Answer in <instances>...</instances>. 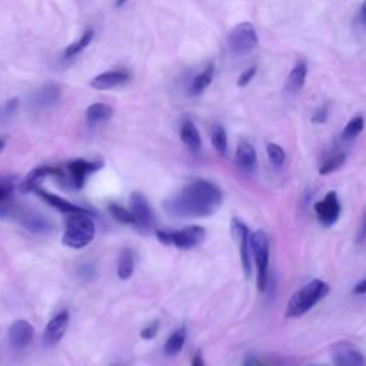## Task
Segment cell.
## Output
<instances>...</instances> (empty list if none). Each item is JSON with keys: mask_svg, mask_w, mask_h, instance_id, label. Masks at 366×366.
<instances>
[{"mask_svg": "<svg viewBox=\"0 0 366 366\" xmlns=\"http://www.w3.org/2000/svg\"><path fill=\"white\" fill-rule=\"evenodd\" d=\"M335 366H366V356L349 344H338L332 348Z\"/></svg>", "mask_w": 366, "mask_h": 366, "instance_id": "cell-11", "label": "cell"}, {"mask_svg": "<svg viewBox=\"0 0 366 366\" xmlns=\"http://www.w3.org/2000/svg\"><path fill=\"white\" fill-rule=\"evenodd\" d=\"M236 164L245 172H254L258 165V156L255 148L248 140H240L236 149Z\"/></svg>", "mask_w": 366, "mask_h": 366, "instance_id": "cell-17", "label": "cell"}, {"mask_svg": "<svg viewBox=\"0 0 366 366\" xmlns=\"http://www.w3.org/2000/svg\"><path fill=\"white\" fill-rule=\"evenodd\" d=\"M135 270V259H133V252L126 248L122 251L117 262V276L122 280H128L132 277Z\"/></svg>", "mask_w": 366, "mask_h": 366, "instance_id": "cell-22", "label": "cell"}, {"mask_svg": "<svg viewBox=\"0 0 366 366\" xmlns=\"http://www.w3.org/2000/svg\"><path fill=\"white\" fill-rule=\"evenodd\" d=\"M214 73H215V66L209 65L205 70L200 72L199 74H196L192 80V85H190V92L193 95H199L202 93L205 89L209 88V85L212 84V79H214Z\"/></svg>", "mask_w": 366, "mask_h": 366, "instance_id": "cell-23", "label": "cell"}, {"mask_svg": "<svg viewBox=\"0 0 366 366\" xmlns=\"http://www.w3.org/2000/svg\"><path fill=\"white\" fill-rule=\"evenodd\" d=\"M353 292L356 294V295H366V279H363V280H360L356 287L353 288Z\"/></svg>", "mask_w": 366, "mask_h": 366, "instance_id": "cell-38", "label": "cell"}, {"mask_svg": "<svg viewBox=\"0 0 366 366\" xmlns=\"http://www.w3.org/2000/svg\"><path fill=\"white\" fill-rule=\"evenodd\" d=\"M113 116V109L105 103H93L86 110V122L89 126H96L110 120Z\"/></svg>", "mask_w": 366, "mask_h": 366, "instance_id": "cell-20", "label": "cell"}, {"mask_svg": "<svg viewBox=\"0 0 366 366\" xmlns=\"http://www.w3.org/2000/svg\"><path fill=\"white\" fill-rule=\"evenodd\" d=\"M18 105H19V99H18V98L11 99V100L6 103V106H5V113H6V115H12V113L16 110Z\"/></svg>", "mask_w": 366, "mask_h": 366, "instance_id": "cell-37", "label": "cell"}, {"mask_svg": "<svg viewBox=\"0 0 366 366\" xmlns=\"http://www.w3.org/2000/svg\"><path fill=\"white\" fill-rule=\"evenodd\" d=\"M157 331H159V322L156 320V322L150 323L149 327H145V328L140 331V338H142V339H146V341H150V339H153V338L156 336Z\"/></svg>", "mask_w": 366, "mask_h": 366, "instance_id": "cell-35", "label": "cell"}, {"mask_svg": "<svg viewBox=\"0 0 366 366\" xmlns=\"http://www.w3.org/2000/svg\"><path fill=\"white\" fill-rule=\"evenodd\" d=\"M308 76V65L306 62H298L294 69L291 70L288 80H287V91L289 93H299L305 85V80Z\"/></svg>", "mask_w": 366, "mask_h": 366, "instance_id": "cell-19", "label": "cell"}, {"mask_svg": "<svg viewBox=\"0 0 366 366\" xmlns=\"http://www.w3.org/2000/svg\"><path fill=\"white\" fill-rule=\"evenodd\" d=\"M266 152H268V157L270 160V164L276 168H280L285 164V159H287V155H285V150L276 145V143H269L266 146Z\"/></svg>", "mask_w": 366, "mask_h": 366, "instance_id": "cell-31", "label": "cell"}, {"mask_svg": "<svg viewBox=\"0 0 366 366\" xmlns=\"http://www.w3.org/2000/svg\"><path fill=\"white\" fill-rule=\"evenodd\" d=\"M232 232L239 243V255L243 272H245L247 277H251L252 275V259H251V232L248 226L243 223L240 219L233 218L232 219Z\"/></svg>", "mask_w": 366, "mask_h": 366, "instance_id": "cell-7", "label": "cell"}, {"mask_svg": "<svg viewBox=\"0 0 366 366\" xmlns=\"http://www.w3.org/2000/svg\"><path fill=\"white\" fill-rule=\"evenodd\" d=\"M360 15H362V19H363V22L366 23V0H363V4H362V9H360Z\"/></svg>", "mask_w": 366, "mask_h": 366, "instance_id": "cell-40", "label": "cell"}, {"mask_svg": "<svg viewBox=\"0 0 366 366\" xmlns=\"http://www.w3.org/2000/svg\"><path fill=\"white\" fill-rule=\"evenodd\" d=\"M34 193L42 197L48 203V205L53 207L55 209H58L59 212H62L65 215H69V214H89V215H92L89 211L80 208L77 205H73V203H70L69 200H66V199H63V197H60L55 193H49L46 190H42L40 188H37L34 190Z\"/></svg>", "mask_w": 366, "mask_h": 366, "instance_id": "cell-16", "label": "cell"}, {"mask_svg": "<svg viewBox=\"0 0 366 366\" xmlns=\"http://www.w3.org/2000/svg\"><path fill=\"white\" fill-rule=\"evenodd\" d=\"M69 312L63 311L59 312L56 316H53L49 323L46 325L45 332H44V342L48 346H55L56 344H59L62 341V338L65 336L67 327H69Z\"/></svg>", "mask_w": 366, "mask_h": 366, "instance_id": "cell-12", "label": "cell"}, {"mask_svg": "<svg viewBox=\"0 0 366 366\" xmlns=\"http://www.w3.org/2000/svg\"><path fill=\"white\" fill-rule=\"evenodd\" d=\"M228 45L235 56H245L258 46V33L252 23L242 22L235 26L228 37Z\"/></svg>", "mask_w": 366, "mask_h": 366, "instance_id": "cell-6", "label": "cell"}, {"mask_svg": "<svg viewBox=\"0 0 366 366\" xmlns=\"http://www.w3.org/2000/svg\"><path fill=\"white\" fill-rule=\"evenodd\" d=\"M23 226H26L33 233H46L51 230V223L36 214H26L22 219Z\"/></svg>", "mask_w": 366, "mask_h": 366, "instance_id": "cell-25", "label": "cell"}, {"mask_svg": "<svg viewBox=\"0 0 366 366\" xmlns=\"http://www.w3.org/2000/svg\"><path fill=\"white\" fill-rule=\"evenodd\" d=\"M329 117V105H323L322 107H319L313 116H312V124L315 125H322L325 122L328 120Z\"/></svg>", "mask_w": 366, "mask_h": 366, "instance_id": "cell-34", "label": "cell"}, {"mask_svg": "<svg viewBox=\"0 0 366 366\" xmlns=\"http://www.w3.org/2000/svg\"><path fill=\"white\" fill-rule=\"evenodd\" d=\"M92 39H93V30H92V29H88L82 36H80V37L76 40V42L70 44V45L66 48L65 56H66V58H73V56H76L77 53L85 51V49L91 45Z\"/></svg>", "mask_w": 366, "mask_h": 366, "instance_id": "cell-26", "label": "cell"}, {"mask_svg": "<svg viewBox=\"0 0 366 366\" xmlns=\"http://www.w3.org/2000/svg\"><path fill=\"white\" fill-rule=\"evenodd\" d=\"M128 2V0H117V5L120 6V5H124V4H126Z\"/></svg>", "mask_w": 366, "mask_h": 366, "instance_id": "cell-42", "label": "cell"}, {"mask_svg": "<svg viewBox=\"0 0 366 366\" xmlns=\"http://www.w3.org/2000/svg\"><path fill=\"white\" fill-rule=\"evenodd\" d=\"M256 72H258L256 66H252V67L247 69L245 72H243V73L239 76V79H237V86H239V88H245V86H248V85L252 82V80L255 79Z\"/></svg>", "mask_w": 366, "mask_h": 366, "instance_id": "cell-33", "label": "cell"}, {"mask_svg": "<svg viewBox=\"0 0 366 366\" xmlns=\"http://www.w3.org/2000/svg\"><path fill=\"white\" fill-rule=\"evenodd\" d=\"M155 236L162 245H174L179 249H192L202 245L203 240L207 239V230L202 226L190 225L175 232H165L156 229Z\"/></svg>", "mask_w": 366, "mask_h": 366, "instance_id": "cell-4", "label": "cell"}, {"mask_svg": "<svg viewBox=\"0 0 366 366\" xmlns=\"http://www.w3.org/2000/svg\"><path fill=\"white\" fill-rule=\"evenodd\" d=\"M62 175H63V172H62L60 169H58V168H52V166H39V168L30 171V172L25 176L23 182H22L20 186H19V190H20L22 193L34 192V190L39 188V185L42 183L48 176H62Z\"/></svg>", "mask_w": 366, "mask_h": 366, "instance_id": "cell-14", "label": "cell"}, {"mask_svg": "<svg viewBox=\"0 0 366 366\" xmlns=\"http://www.w3.org/2000/svg\"><path fill=\"white\" fill-rule=\"evenodd\" d=\"M131 207L135 216V228L140 232H148L152 228L153 215L145 195L140 192H133L131 196Z\"/></svg>", "mask_w": 366, "mask_h": 366, "instance_id": "cell-10", "label": "cell"}, {"mask_svg": "<svg viewBox=\"0 0 366 366\" xmlns=\"http://www.w3.org/2000/svg\"><path fill=\"white\" fill-rule=\"evenodd\" d=\"M363 239H366V211L363 214L362 223H360V228H359V232H358V242L360 243Z\"/></svg>", "mask_w": 366, "mask_h": 366, "instance_id": "cell-36", "label": "cell"}, {"mask_svg": "<svg viewBox=\"0 0 366 366\" xmlns=\"http://www.w3.org/2000/svg\"><path fill=\"white\" fill-rule=\"evenodd\" d=\"M34 336V329L27 320L19 319L13 322L9 328V341L13 348L23 349L26 348Z\"/></svg>", "mask_w": 366, "mask_h": 366, "instance_id": "cell-15", "label": "cell"}, {"mask_svg": "<svg viewBox=\"0 0 366 366\" xmlns=\"http://www.w3.org/2000/svg\"><path fill=\"white\" fill-rule=\"evenodd\" d=\"M341 209V202L336 192H328L322 200L315 203V214L318 221L327 228H331L338 222Z\"/></svg>", "mask_w": 366, "mask_h": 366, "instance_id": "cell-8", "label": "cell"}, {"mask_svg": "<svg viewBox=\"0 0 366 366\" xmlns=\"http://www.w3.org/2000/svg\"><path fill=\"white\" fill-rule=\"evenodd\" d=\"M245 366H254V365H252V363H249V362H248V363H247V365H245Z\"/></svg>", "mask_w": 366, "mask_h": 366, "instance_id": "cell-43", "label": "cell"}, {"mask_svg": "<svg viewBox=\"0 0 366 366\" xmlns=\"http://www.w3.org/2000/svg\"><path fill=\"white\" fill-rule=\"evenodd\" d=\"M345 162H346V155L339 152V153L334 155L332 157H329L327 162H325V164L319 169V174L323 175V176L329 175V174L341 169L345 165Z\"/></svg>", "mask_w": 366, "mask_h": 366, "instance_id": "cell-29", "label": "cell"}, {"mask_svg": "<svg viewBox=\"0 0 366 366\" xmlns=\"http://www.w3.org/2000/svg\"><path fill=\"white\" fill-rule=\"evenodd\" d=\"M363 128H365V119L362 116H355L348 122V125L342 132V138L345 140H353L360 135Z\"/></svg>", "mask_w": 366, "mask_h": 366, "instance_id": "cell-28", "label": "cell"}, {"mask_svg": "<svg viewBox=\"0 0 366 366\" xmlns=\"http://www.w3.org/2000/svg\"><path fill=\"white\" fill-rule=\"evenodd\" d=\"M181 139L192 153L197 155L200 152V149H202L200 133L192 120L183 122V125L181 128Z\"/></svg>", "mask_w": 366, "mask_h": 366, "instance_id": "cell-18", "label": "cell"}, {"mask_svg": "<svg viewBox=\"0 0 366 366\" xmlns=\"http://www.w3.org/2000/svg\"><path fill=\"white\" fill-rule=\"evenodd\" d=\"M103 162H91L85 159H76L67 164V171L70 175V181L76 189H82L86 183L88 176L100 171Z\"/></svg>", "mask_w": 366, "mask_h": 366, "instance_id": "cell-9", "label": "cell"}, {"mask_svg": "<svg viewBox=\"0 0 366 366\" xmlns=\"http://www.w3.org/2000/svg\"><path fill=\"white\" fill-rule=\"evenodd\" d=\"M131 79V73L128 70H110L105 72L102 74H98L91 80V88L98 89V91H109L116 86L125 85L128 80Z\"/></svg>", "mask_w": 366, "mask_h": 366, "instance_id": "cell-13", "label": "cell"}, {"mask_svg": "<svg viewBox=\"0 0 366 366\" xmlns=\"http://www.w3.org/2000/svg\"><path fill=\"white\" fill-rule=\"evenodd\" d=\"M62 243L72 249H82L95 239L96 228L89 214H69L65 219Z\"/></svg>", "mask_w": 366, "mask_h": 366, "instance_id": "cell-2", "label": "cell"}, {"mask_svg": "<svg viewBox=\"0 0 366 366\" xmlns=\"http://www.w3.org/2000/svg\"><path fill=\"white\" fill-rule=\"evenodd\" d=\"M329 292L331 288L327 282L313 279L292 295L285 315H287V318H299L309 312L322 299L327 298Z\"/></svg>", "mask_w": 366, "mask_h": 366, "instance_id": "cell-3", "label": "cell"}, {"mask_svg": "<svg viewBox=\"0 0 366 366\" xmlns=\"http://www.w3.org/2000/svg\"><path fill=\"white\" fill-rule=\"evenodd\" d=\"M222 203L223 193L218 185L207 179H195L168 199L164 208L175 218H207L215 215Z\"/></svg>", "mask_w": 366, "mask_h": 366, "instance_id": "cell-1", "label": "cell"}, {"mask_svg": "<svg viewBox=\"0 0 366 366\" xmlns=\"http://www.w3.org/2000/svg\"><path fill=\"white\" fill-rule=\"evenodd\" d=\"M211 139H212V143H214L215 149L218 150V153L225 156L226 150H228V135H226L225 128L221 125H215L211 131Z\"/></svg>", "mask_w": 366, "mask_h": 366, "instance_id": "cell-27", "label": "cell"}, {"mask_svg": "<svg viewBox=\"0 0 366 366\" xmlns=\"http://www.w3.org/2000/svg\"><path fill=\"white\" fill-rule=\"evenodd\" d=\"M192 366H205V362H203V356L200 352H197L192 360Z\"/></svg>", "mask_w": 366, "mask_h": 366, "instance_id": "cell-39", "label": "cell"}, {"mask_svg": "<svg viewBox=\"0 0 366 366\" xmlns=\"http://www.w3.org/2000/svg\"><path fill=\"white\" fill-rule=\"evenodd\" d=\"M5 145H6V143H5L4 140H0V152H2V150L5 149Z\"/></svg>", "mask_w": 366, "mask_h": 366, "instance_id": "cell-41", "label": "cell"}, {"mask_svg": "<svg viewBox=\"0 0 366 366\" xmlns=\"http://www.w3.org/2000/svg\"><path fill=\"white\" fill-rule=\"evenodd\" d=\"M60 100V89L56 85H48L44 89H40L34 98L33 102L40 107L53 106Z\"/></svg>", "mask_w": 366, "mask_h": 366, "instance_id": "cell-21", "label": "cell"}, {"mask_svg": "<svg viewBox=\"0 0 366 366\" xmlns=\"http://www.w3.org/2000/svg\"><path fill=\"white\" fill-rule=\"evenodd\" d=\"M251 249L255 258L258 270V289L263 292L268 287V270H269V239L263 230H256L251 235Z\"/></svg>", "mask_w": 366, "mask_h": 366, "instance_id": "cell-5", "label": "cell"}, {"mask_svg": "<svg viewBox=\"0 0 366 366\" xmlns=\"http://www.w3.org/2000/svg\"><path fill=\"white\" fill-rule=\"evenodd\" d=\"M109 212L110 215L120 223L125 225H133L135 226V216L132 214V211L125 209L124 207L117 205V203H110L109 205Z\"/></svg>", "mask_w": 366, "mask_h": 366, "instance_id": "cell-30", "label": "cell"}, {"mask_svg": "<svg viewBox=\"0 0 366 366\" xmlns=\"http://www.w3.org/2000/svg\"><path fill=\"white\" fill-rule=\"evenodd\" d=\"M15 190V183L12 179H0V203L9 202Z\"/></svg>", "mask_w": 366, "mask_h": 366, "instance_id": "cell-32", "label": "cell"}, {"mask_svg": "<svg viewBox=\"0 0 366 366\" xmlns=\"http://www.w3.org/2000/svg\"><path fill=\"white\" fill-rule=\"evenodd\" d=\"M185 342H186V329H185V328L176 329V331L169 336V339H168L166 344H165V348H164L165 355L169 356V358L176 356V355L182 351Z\"/></svg>", "mask_w": 366, "mask_h": 366, "instance_id": "cell-24", "label": "cell"}]
</instances>
